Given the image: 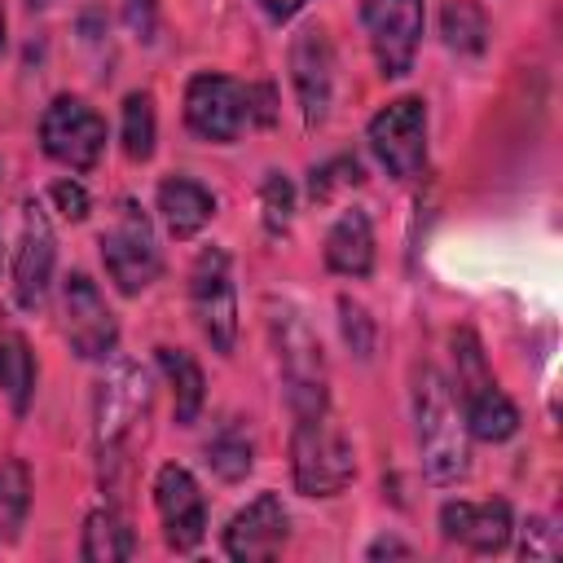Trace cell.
<instances>
[{"label": "cell", "instance_id": "obj_1", "mask_svg": "<svg viewBox=\"0 0 563 563\" xmlns=\"http://www.w3.org/2000/svg\"><path fill=\"white\" fill-rule=\"evenodd\" d=\"M413 422H418V457L431 484H457L471 471V431L453 405L449 383L422 365L413 378Z\"/></svg>", "mask_w": 563, "mask_h": 563}, {"label": "cell", "instance_id": "obj_2", "mask_svg": "<svg viewBox=\"0 0 563 563\" xmlns=\"http://www.w3.org/2000/svg\"><path fill=\"white\" fill-rule=\"evenodd\" d=\"M453 387H457V400H462V418H466V431L475 440H488V444H501L519 431V409L515 400L497 387L488 361H484V347L475 339V330H453Z\"/></svg>", "mask_w": 563, "mask_h": 563}, {"label": "cell", "instance_id": "obj_3", "mask_svg": "<svg viewBox=\"0 0 563 563\" xmlns=\"http://www.w3.org/2000/svg\"><path fill=\"white\" fill-rule=\"evenodd\" d=\"M150 374L132 361H110V369L97 383V400H92V440H97V462H101V479L114 475V466L123 462V449L136 431V422L150 413Z\"/></svg>", "mask_w": 563, "mask_h": 563}, {"label": "cell", "instance_id": "obj_4", "mask_svg": "<svg viewBox=\"0 0 563 563\" xmlns=\"http://www.w3.org/2000/svg\"><path fill=\"white\" fill-rule=\"evenodd\" d=\"M268 334H273V347H277V365H282V378H286V400H290L295 418L330 409L325 352H321V339L308 325V317L290 303H268Z\"/></svg>", "mask_w": 563, "mask_h": 563}, {"label": "cell", "instance_id": "obj_5", "mask_svg": "<svg viewBox=\"0 0 563 563\" xmlns=\"http://www.w3.org/2000/svg\"><path fill=\"white\" fill-rule=\"evenodd\" d=\"M290 471H295V488L303 497H334V493H343L356 479L352 444H347L343 427L330 418V409L295 418Z\"/></svg>", "mask_w": 563, "mask_h": 563}, {"label": "cell", "instance_id": "obj_6", "mask_svg": "<svg viewBox=\"0 0 563 563\" xmlns=\"http://www.w3.org/2000/svg\"><path fill=\"white\" fill-rule=\"evenodd\" d=\"M101 260H106L110 282H114L123 295H141V290L163 273V255H158L154 224H150V216H145L132 198L119 202L114 224L101 233Z\"/></svg>", "mask_w": 563, "mask_h": 563}, {"label": "cell", "instance_id": "obj_7", "mask_svg": "<svg viewBox=\"0 0 563 563\" xmlns=\"http://www.w3.org/2000/svg\"><path fill=\"white\" fill-rule=\"evenodd\" d=\"M365 141H369L374 158L387 167V176L413 180L427 167V106H422V97H396V101H387L369 119Z\"/></svg>", "mask_w": 563, "mask_h": 563}, {"label": "cell", "instance_id": "obj_8", "mask_svg": "<svg viewBox=\"0 0 563 563\" xmlns=\"http://www.w3.org/2000/svg\"><path fill=\"white\" fill-rule=\"evenodd\" d=\"M40 145L53 163L70 167V172H88L97 167L101 150H106V119L84 101V97H53L44 119H40Z\"/></svg>", "mask_w": 563, "mask_h": 563}, {"label": "cell", "instance_id": "obj_9", "mask_svg": "<svg viewBox=\"0 0 563 563\" xmlns=\"http://www.w3.org/2000/svg\"><path fill=\"white\" fill-rule=\"evenodd\" d=\"M189 303L198 317V330L207 334V343L229 356L238 343V290H233V273H229V255L220 246L198 251L194 268H189Z\"/></svg>", "mask_w": 563, "mask_h": 563}, {"label": "cell", "instance_id": "obj_10", "mask_svg": "<svg viewBox=\"0 0 563 563\" xmlns=\"http://www.w3.org/2000/svg\"><path fill=\"white\" fill-rule=\"evenodd\" d=\"M185 123L202 141H216V145L238 141L242 128H251L246 84H238L229 75H216V70L194 75L189 88H185Z\"/></svg>", "mask_w": 563, "mask_h": 563}, {"label": "cell", "instance_id": "obj_11", "mask_svg": "<svg viewBox=\"0 0 563 563\" xmlns=\"http://www.w3.org/2000/svg\"><path fill=\"white\" fill-rule=\"evenodd\" d=\"M361 18L369 31V48L387 79L413 70L422 40V0H361Z\"/></svg>", "mask_w": 563, "mask_h": 563}, {"label": "cell", "instance_id": "obj_12", "mask_svg": "<svg viewBox=\"0 0 563 563\" xmlns=\"http://www.w3.org/2000/svg\"><path fill=\"white\" fill-rule=\"evenodd\" d=\"M62 317H66V339L70 352L84 361H106L119 343V321L110 303L101 299L97 282L88 273H70L62 282Z\"/></svg>", "mask_w": 563, "mask_h": 563}, {"label": "cell", "instance_id": "obj_13", "mask_svg": "<svg viewBox=\"0 0 563 563\" xmlns=\"http://www.w3.org/2000/svg\"><path fill=\"white\" fill-rule=\"evenodd\" d=\"M53 264H57V242H53V224L44 216V207L31 198L22 207V233H18V251H13V299L26 312H40L53 286Z\"/></svg>", "mask_w": 563, "mask_h": 563}, {"label": "cell", "instance_id": "obj_14", "mask_svg": "<svg viewBox=\"0 0 563 563\" xmlns=\"http://www.w3.org/2000/svg\"><path fill=\"white\" fill-rule=\"evenodd\" d=\"M154 506H158L167 545L176 554L198 550V541L207 537V501H202L198 479L185 466H176V462L158 466V475H154Z\"/></svg>", "mask_w": 563, "mask_h": 563}, {"label": "cell", "instance_id": "obj_15", "mask_svg": "<svg viewBox=\"0 0 563 563\" xmlns=\"http://www.w3.org/2000/svg\"><path fill=\"white\" fill-rule=\"evenodd\" d=\"M290 84L308 128H321L334 97V44L325 26H303L290 40Z\"/></svg>", "mask_w": 563, "mask_h": 563}, {"label": "cell", "instance_id": "obj_16", "mask_svg": "<svg viewBox=\"0 0 563 563\" xmlns=\"http://www.w3.org/2000/svg\"><path fill=\"white\" fill-rule=\"evenodd\" d=\"M290 537V515L282 506L277 493H260L255 501H246L229 528H224V554L238 563H260L273 559Z\"/></svg>", "mask_w": 563, "mask_h": 563}, {"label": "cell", "instance_id": "obj_17", "mask_svg": "<svg viewBox=\"0 0 563 563\" xmlns=\"http://www.w3.org/2000/svg\"><path fill=\"white\" fill-rule=\"evenodd\" d=\"M440 532L475 554H501L510 541V506L497 501H444L440 506Z\"/></svg>", "mask_w": 563, "mask_h": 563}, {"label": "cell", "instance_id": "obj_18", "mask_svg": "<svg viewBox=\"0 0 563 563\" xmlns=\"http://www.w3.org/2000/svg\"><path fill=\"white\" fill-rule=\"evenodd\" d=\"M325 268L343 277H365L374 268V224L361 207H347L325 233Z\"/></svg>", "mask_w": 563, "mask_h": 563}, {"label": "cell", "instance_id": "obj_19", "mask_svg": "<svg viewBox=\"0 0 563 563\" xmlns=\"http://www.w3.org/2000/svg\"><path fill=\"white\" fill-rule=\"evenodd\" d=\"M158 211H163V224L176 242L194 238L211 216H216V198L207 185L189 180V176H167L158 185Z\"/></svg>", "mask_w": 563, "mask_h": 563}, {"label": "cell", "instance_id": "obj_20", "mask_svg": "<svg viewBox=\"0 0 563 563\" xmlns=\"http://www.w3.org/2000/svg\"><path fill=\"white\" fill-rule=\"evenodd\" d=\"M132 554H136L132 528L119 519L114 506H101L84 519V541H79L84 563H119V559H132Z\"/></svg>", "mask_w": 563, "mask_h": 563}, {"label": "cell", "instance_id": "obj_21", "mask_svg": "<svg viewBox=\"0 0 563 563\" xmlns=\"http://www.w3.org/2000/svg\"><path fill=\"white\" fill-rule=\"evenodd\" d=\"M158 365L172 383V400H176V422L180 427H194L198 413H202V400H207V383H202V369L189 352L180 347H158Z\"/></svg>", "mask_w": 563, "mask_h": 563}, {"label": "cell", "instance_id": "obj_22", "mask_svg": "<svg viewBox=\"0 0 563 563\" xmlns=\"http://www.w3.org/2000/svg\"><path fill=\"white\" fill-rule=\"evenodd\" d=\"M0 391L13 405V413H26L31 409V396H35V356H31V347H26V339L18 330H4L0 334Z\"/></svg>", "mask_w": 563, "mask_h": 563}, {"label": "cell", "instance_id": "obj_23", "mask_svg": "<svg viewBox=\"0 0 563 563\" xmlns=\"http://www.w3.org/2000/svg\"><path fill=\"white\" fill-rule=\"evenodd\" d=\"M440 35L453 53H484L488 44V18L475 0H444L440 4Z\"/></svg>", "mask_w": 563, "mask_h": 563}, {"label": "cell", "instance_id": "obj_24", "mask_svg": "<svg viewBox=\"0 0 563 563\" xmlns=\"http://www.w3.org/2000/svg\"><path fill=\"white\" fill-rule=\"evenodd\" d=\"M158 141V119H154V97L150 92H128L123 97V154L132 163H145Z\"/></svg>", "mask_w": 563, "mask_h": 563}, {"label": "cell", "instance_id": "obj_25", "mask_svg": "<svg viewBox=\"0 0 563 563\" xmlns=\"http://www.w3.org/2000/svg\"><path fill=\"white\" fill-rule=\"evenodd\" d=\"M207 466H211L220 479L238 484V479H246V471L255 466V449H251V440H246L238 427H224L216 440H207Z\"/></svg>", "mask_w": 563, "mask_h": 563}, {"label": "cell", "instance_id": "obj_26", "mask_svg": "<svg viewBox=\"0 0 563 563\" xmlns=\"http://www.w3.org/2000/svg\"><path fill=\"white\" fill-rule=\"evenodd\" d=\"M31 506V475L18 457H0V528L9 537H18L22 519Z\"/></svg>", "mask_w": 563, "mask_h": 563}, {"label": "cell", "instance_id": "obj_27", "mask_svg": "<svg viewBox=\"0 0 563 563\" xmlns=\"http://www.w3.org/2000/svg\"><path fill=\"white\" fill-rule=\"evenodd\" d=\"M361 180H365V176H361V163H356L352 154H339V158L312 167V176H308V198H312V202H330L339 189H352V185H361Z\"/></svg>", "mask_w": 563, "mask_h": 563}, {"label": "cell", "instance_id": "obj_28", "mask_svg": "<svg viewBox=\"0 0 563 563\" xmlns=\"http://www.w3.org/2000/svg\"><path fill=\"white\" fill-rule=\"evenodd\" d=\"M260 207H264V229L277 238L290 229V211H295V189L282 172H268L264 176V189H260Z\"/></svg>", "mask_w": 563, "mask_h": 563}, {"label": "cell", "instance_id": "obj_29", "mask_svg": "<svg viewBox=\"0 0 563 563\" xmlns=\"http://www.w3.org/2000/svg\"><path fill=\"white\" fill-rule=\"evenodd\" d=\"M339 325H343L347 347H352L361 361H369V356H374V317L365 312V303L339 295Z\"/></svg>", "mask_w": 563, "mask_h": 563}, {"label": "cell", "instance_id": "obj_30", "mask_svg": "<svg viewBox=\"0 0 563 563\" xmlns=\"http://www.w3.org/2000/svg\"><path fill=\"white\" fill-rule=\"evenodd\" d=\"M519 554L523 559H559V532L550 528V519H528L523 523Z\"/></svg>", "mask_w": 563, "mask_h": 563}, {"label": "cell", "instance_id": "obj_31", "mask_svg": "<svg viewBox=\"0 0 563 563\" xmlns=\"http://www.w3.org/2000/svg\"><path fill=\"white\" fill-rule=\"evenodd\" d=\"M123 22L141 44H150L158 31V0H123Z\"/></svg>", "mask_w": 563, "mask_h": 563}, {"label": "cell", "instance_id": "obj_32", "mask_svg": "<svg viewBox=\"0 0 563 563\" xmlns=\"http://www.w3.org/2000/svg\"><path fill=\"white\" fill-rule=\"evenodd\" d=\"M48 194H53V202H57V211H62L66 220H84V216H88V194H84L79 180H57Z\"/></svg>", "mask_w": 563, "mask_h": 563}, {"label": "cell", "instance_id": "obj_33", "mask_svg": "<svg viewBox=\"0 0 563 563\" xmlns=\"http://www.w3.org/2000/svg\"><path fill=\"white\" fill-rule=\"evenodd\" d=\"M246 114H251V123H273V88L268 84H246Z\"/></svg>", "mask_w": 563, "mask_h": 563}, {"label": "cell", "instance_id": "obj_34", "mask_svg": "<svg viewBox=\"0 0 563 563\" xmlns=\"http://www.w3.org/2000/svg\"><path fill=\"white\" fill-rule=\"evenodd\" d=\"M308 0H260V9L273 18V22H290Z\"/></svg>", "mask_w": 563, "mask_h": 563}, {"label": "cell", "instance_id": "obj_35", "mask_svg": "<svg viewBox=\"0 0 563 563\" xmlns=\"http://www.w3.org/2000/svg\"><path fill=\"white\" fill-rule=\"evenodd\" d=\"M387 554H391V559H405V554H409V545H405V541H396V537H378V541L365 550V559H387Z\"/></svg>", "mask_w": 563, "mask_h": 563}, {"label": "cell", "instance_id": "obj_36", "mask_svg": "<svg viewBox=\"0 0 563 563\" xmlns=\"http://www.w3.org/2000/svg\"><path fill=\"white\" fill-rule=\"evenodd\" d=\"M0 53H4V4H0Z\"/></svg>", "mask_w": 563, "mask_h": 563}, {"label": "cell", "instance_id": "obj_37", "mask_svg": "<svg viewBox=\"0 0 563 563\" xmlns=\"http://www.w3.org/2000/svg\"><path fill=\"white\" fill-rule=\"evenodd\" d=\"M31 4H48V0H31Z\"/></svg>", "mask_w": 563, "mask_h": 563}]
</instances>
